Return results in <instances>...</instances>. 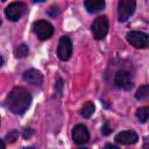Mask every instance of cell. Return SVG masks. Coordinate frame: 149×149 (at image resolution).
Instances as JSON below:
<instances>
[{
	"instance_id": "1",
	"label": "cell",
	"mask_w": 149,
	"mask_h": 149,
	"mask_svg": "<svg viewBox=\"0 0 149 149\" xmlns=\"http://www.w3.org/2000/svg\"><path fill=\"white\" fill-rule=\"evenodd\" d=\"M31 102L30 93L23 87H14L7 97V106L15 114H23Z\"/></svg>"
},
{
	"instance_id": "2",
	"label": "cell",
	"mask_w": 149,
	"mask_h": 149,
	"mask_svg": "<svg viewBox=\"0 0 149 149\" xmlns=\"http://www.w3.org/2000/svg\"><path fill=\"white\" fill-rule=\"evenodd\" d=\"M33 30L36 34V36L40 40H42V41L50 38L52 36V34H54V27H52V24L49 23L48 21H44V20H38V21L34 22Z\"/></svg>"
},
{
	"instance_id": "3",
	"label": "cell",
	"mask_w": 149,
	"mask_h": 149,
	"mask_svg": "<svg viewBox=\"0 0 149 149\" xmlns=\"http://www.w3.org/2000/svg\"><path fill=\"white\" fill-rule=\"evenodd\" d=\"M135 7H136L135 0H119V5H118L119 21H121V22L127 21L133 15Z\"/></svg>"
},
{
	"instance_id": "4",
	"label": "cell",
	"mask_w": 149,
	"mask_h": 149,
	"mask_svg": "<svg viewBox=\"0 0 149 149\" xmlns=\"http://www.w3.org/2000/svg\"><path fill=\"white\" fill-rule=\"evenodd\" d=\"M108 19L107 16H99L92 23V33L97 40H102L108 33Z\"/></svg>"
},
{
	"instance_id": "5",
	"label": "cell",
	"mask_w": 149,
	"mask_h": 149,
	"mask_svg": "<svg viewBox=\"0 0 149 149\" xmlns=\"http://www.w3.org/2000/svg\"><path fill=\"white\" fill-rule=\"evenodd\" d=\"M127 41L136 49H143L148 47V35L142 31H129L127 34Z\"/></svg>"
},
{
	"instance_id": "6",
	"label": "cell",
	"mask_w": 149,
	"mask_h": 149,
	"mask_svg": "<svg viewBox=\"0 0 149 149\" xmlns=\"http://www.w3.org/2000/svg\"><path fill=\"white\" fill-rule=\"evenodd\" d=\"M114 83L116 85V87L122 88V90H130L133 87V77L132 73L127 70H120L116 72L115 78H114Z\"/></svg>"
},
{
	"instance_id": "7",
	"label": "cell",
	"mask_w": 149,
	"mask_h": 149,
	"mask_svg": "<svg viewBox=\"0 0 149 149\" xmlns=\"http://www.w3.org/2000/svg\"><path fill=\"white\" fill-rule=\"evenodd\" d=\"M72 54V43L68 36H62L58 42V48H57V55L59 59L62 61H68Z\"/></svg>"
},
{
	"instance_id": "8",
	"label": "cell",
	"mask_w": 149,
	"mask_h": 149,
	"mask_svg": "<svg viewBox=\"0 0 149 149\" xmlns=\"http://www.w3.org/2000/svg\"><path fill=\"white\" fill-rule=\"evenodd\" d=\"M24 10H26V6L22 2H13L5 9V14L8 20L17 21L24 14Z\"/></svg>"
},
{
	"instance_id": "9",
	"label": "cell",
	"mask_w": 149,
	"mask_h": 149,
	"mask_svg": "<svg viewBox=\"0 0 149 149\" xmlns=\"http://www.w3.org/2000/svg\"><path fill=\"white\" fill-rule=\"evenodd\" d=\"M72 139H73L74 143H77V144H85L90 139L87 128L84 125L74 126V128L72 130Z\"/></svg>"
},
{
	"instance_id": "10",
	"label": "cell",
	"mask_w": 149,
	"mask_h": 149,
	"mask_svg": "<svg viewBox=\"0 0 149 149\" xmlns=\"http://www.w3.org/2000/svg\"><path fill=\"white\" fill-rule=\"evenodd\" d=\"M137 140H139V136L134 130H125V132L119 133L115 136V141L120 144H123V146L134 144L137 142Z\"/></svg>"
},
{
	"instance_id": "11",
	"label": "cell",
	"mask_w": 149,
	"mask_h": 149,
	"mask_svg": "<svg viewBox=\"0 0 149 149\" xmlns=\"http://www.w3.org/2000/svg\"><path fill=\"white\" fill-rule=\"evenodd\" d=\"M23 79L24 81L33 84V85H41L43 83V76L40 71L35 69H29L23 73Z\"/></svg>"
},
{
	"instance_id": "12",
	"label": "cell",
	"mask_w": 149,
	"mask_h": 149,
	"mask_svg": "<svg viewBox=\"0 0 149 149\" xmlns=\"http://www.w3.org/2000/svg\"><path fill=\"white\" fill-rule=\"evenodd\" d=\"M85 8L88 13H98L105 7V0H85Z\"/></svg>"
},
{
	"instance_id": "13",
	"label": "cell",
	"mask_w": 149,
	"mask_h": 149,
	"mask_svg": "<svg viewBox=\"0 0 149 149\" xmlns=\"http://www.w3.org/2000/svg\"><path fill=\"white\" fill-rule=\"evenodd\" d=\"M80 113H81V115H83L84 118H86V119L91 118V116H92V114L94 113V105H93V102L87 101V102L83 106V108H81Z\"/></svg>"
},
{
	"instance_id": "14",
	"label": "cell",
	"mask_w": 149,
	"mask_h": 149,
	"mask_svg": "<svg viewBox=\"0 0 149 149\" xmlns=\"http://www.w3.org/2000/svg\"><path fill=\"white\" fill-rule=\"evenodd\" d=\"M14 54H15V56L19 57V58H23V57H26V56L28 55V45L24 44V43L19 44V45L15 48Z\"/></svg>"
},
{
	"instance_id": "15",
	"label": "cell",
	"mask_w": 149,
	"mask_h": 149,
	"mask_svg": "<svg viewBox=\"0 0 149 149\" xmlns=\"http://www.w3.org/2000/svg\"><path fill=\"white\" fill-rule=\"evenodd\" d=\"M148 95H149V86L148 85L140 86V88L137 90V92L135 94L136 99H139V100H146L148 98Z\"/></svg>"
},
{
	"instance_id": "16",
	"label": "cell",
	"mask_w": 149,
	"mask_h": 149,
	"mask_svg": "<svg viewBox=\"0 0 149 149\" xmlns=\"http://www.w3.org/2000/svg\"><path fill=\"white\" fill-rule=\"evenodd\" d=\"M136 116L141 122H147L148 118H149V107H142L140 109H137L136 112Z\"/></svg>"
},
{
	"instance_id": "17",
	"label": "cell",
	"mask_w": 149,
	"mask_h": 149,
	"mask_svg": "<svg viewBox=\"0 0 149 149\" xmlns=\"http://www.w3.org/2000/svg\"><path fill=\"white\" fill-rule=\"evenodd\" d=\"M17 137H19V133H17V130H10V132L7 134L6 140H7L8 142L13 143V142H15V141L17 140Z\"/></svg>"
},
{
	"instance_id": "18",
	"label": "cell",
	"mask_w": 149,
	"mask_h": 149,
	"mask_svg": "<svg viewBox=\"0 0 149 149\" xmlns=\"http://www.w3.org/2000/svg\"><path fill=\"white\" fill-rule=\"evenodd\" d=\"M59 14V8H58V6H51L49 9H48V15L49 16H51V17H56L57 15Z\"/></svg>"
},
{
	"instance_id": "19",
	"label": "cell",
	"mask_w": 149,
	"mask_h": 149,
	"mask_svg": "<svg viewBox=\"0 0 149 149\" xmlns=\"http://www.w3.org/2000/svg\"><path fill=\"white\" fill-rule=\"evenodd\" d=\"M111 132H112V129L108 127L107 123H105V125L102 126V128H101V133H102L104 135H108V134H111Z\"/></svg>"
},
{
	"instance_id": "20",
	"label": "cell",
	"mask_w": 149,
	"mask_h": 149,
	"mask_svg": "<svg viewBox=\"0 0 149 149\" xmlns=\"http://www.w3.org/2000/svg\"><path fill=\"white\" fill-rule=\"evenodd\" d=\"M30 135H31V130H30V129H24L23 136H24V137H29Z\"/></svg>"
},
{
	"instance_id": "21",
	"label": "cell",
	"mask_w": 149,
	"mask_h": 149,
	"mask_svg": "<svg viewBox=\"0 0 149 149\" xmlns=\"http://www.w3.org/2000/svg\"><path fill=\"white\" fill-rule=\"evenodd\" d=\"M5 147H6V146H5V142L0 139V149H5Z\"/></svg>"
},
{
	"instance_id": "22",
	"label": "cell",
	"mask_w": 149,
	"mask_h": 149,
	"mask_svg": "<svg viewBox=\"0 0 149 149\" xmlns=\"http://www.w3.org/2000/svg\"><path fill=\"white\" fill-rule=\"evenodd\" d=\"M106 148H113V149H116V147L113 146V144H106Z\"/></svg>"
},
{
	"instance_id": "23",
	"label": "cell",
	"mask_w": 149,
	"mask_h": 149,
	"mask_svg": "<svg viewBox=\"0 0 149 149\" xmlns=\"http://www.w3.org/2000/svg\"><path fill=\"white\" fill-rule=\"evenodd\" d=\"M2 62H3V61H2V57H1V56H0V66H1V65H2Z\"/></svg>"
},
{
	"instance_id": "24",
	"label": "cell",
	"mask_w": 149,
	"mask_h": 149,
	"mask_svg": "<svg viewBox=\"0 0 149 149\" xmlns=\"http://www.w3.org/2000/svg\"><path fill=\"white\" fill-rule=\"evenodd\" d=\"M35 2H42V1H44V0H34Z\"/></svg>"
},
{
	"instance_id": "25",
	"label": "cell",
	"mask_w": 149,
	"mask_h": 149,
	"mask_svg": "<svg viewBox=\"0 0 149 149\" xmlns=\"http://www.w3.org/2000/svg\"><path fill=\"white\" fill-rule=\"evenodd\" d=\"M0 24H1V19H0Z\"/></svg>"
},
{
	"instance_id": "26",
	"label": "cell",
	"mask_w": 149,
	"mask_h": 149,
	"mask_svg": "<svg viewBox=\"0 0 149 149\" xmlns=\"http://www.w3.org/2000/svg\"><path fill=\"white\" fill-rule=\"evenodd\" d=\"M1 1H6V0H1Z\"/></svg>"
}]
</instances>
